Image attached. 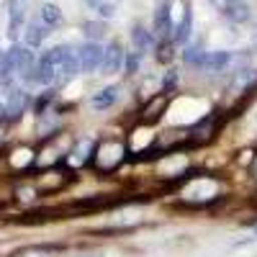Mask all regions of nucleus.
I'll list each match as a JSON object with an SVG mask.
<instances>
[{
  "label": "nucleus",
  "instance_id": "1",
  "mask_svg": "<svg viewBox=\"0 0 257 257\" xmlns=\"http://www.w3.org/2000/svg\"><path fill=\"white\" fill-rule=\"evenodd\" d=\"M49 62L54 64V72L57 77H75L80 70V62H77V52H72L70 47H54L47 52Z\"/></svg>",
  "mask_w": 257,
  "mask_h": 257
},
{
  "label": "nucleus",
  "instance_id": "2",
  "mask_svg": "<svg viewBox=\"0 0 257 257\" xmlns=\"http://www.w3.org/2000/svg\"><path fill=\"white\" fill-rule=\"evenodd\" d=\"M77 62H80L82 72H95L103 64V49L95 44V41H88V44H82L77 49Z\"/></svg>",
  "mask_w": 257,
  "mask_h": 257
},
{
  "label": "nucleus",
  "instance_id": "3",
  "mask_svg": "<svg viewBox=\"0 0 257 257\" xmlns=\"http://www.w3.org/2000/svg\"><path fill=\"white\" fill-rule=\"evenodd\" d=\"M8 57H11V62H13L16 72H21L24 77H29V80H31V75H34V67H36L34 52H29L26 47H13V49L8 52Z\"/></svg>",
  "mask_w": 257,
  "mask_h": 257
},
{
  "label": "nucleus",
  "instance_id": "4",
  "mask_svg": "<svg viewBox=\"0 0 257 257\" xmlns=\"http://www.w3.org/2000/svg\"><path fill=\"white\" fill-rule=\"evenodd\" d=\"M123 59H126V57H123V49H121V44L111 41V44L103 49V64H100V70H103L105 75H113V72H118V70H121Z\"/></svg>",
  "mask_w": 257,
  "mask_h": 257
},
{
  "label": "nucleus",
  "instance_id": "5",
  "mask_svg": "<svg viewBox=\"0 0 257 257\" xmlns=\"http://www.w3.org/2000/svg\"><path fill=\"white\" fill-rule=\"evenodd\" d=\"M54 77H57V72H54V64H52V62H49V57L44 54V57H41V59L36 62L31 80H34V82H39V85H49V82H54Z\"/></svg>",
  "mask_w": 257,
  "mask_h": 257
},
{
  "label": "nucleus",
  "instance_id": "6",
  "mask_svg": "<svg viewBox=\"0 0 257 257\" xmlns=\"http://www.w3.org/2000/svg\"><path fill=\"white\" fill-rule=\"evenodd\" d=\"M116 100H118V88H116V85H108V88L98 90V93L90 98V105H93L95 111H105V108H111Z\"/></svg>",
  "mask_w": 257,
  "mask_h": 257
},
{
  "label": "nucleus",
  "instance_id": "7",
  "mask_svg": "<svg viewBox=\"0 0 257 257\" xmlns=\"http://www.w3.org/2000/svg\"><path fill=\"white\" fill-rule=\"evenodd\" d=\"M170 31H173V18H170V6L167 3H160L157 13H155V34L167 39Z\"/></svg>",
  "mask_w": 257,
  "mask_h": 257
},
{
  "label": "nucleus",
  "instance_id": "8",
  "mask_svg": "<svg viewBox=\"0 0 257 257\" xmlns=\"http://www.w3.org/2000/svg\"><path fill=\"white\" fill-rule=\"evenodd\" d=\"M24 108H26V93L13 90V93L8 95V103H6V113H8L11 118H18L21 113H24Z\"/></svg>",
  "mask_w": 257,
  "mask_h": 257
},
{
  "label": "nucleus",
  "instance_id": "9",
  "mask_svg": "<svg viewBox=\"0 0 257 257\" xmlns=\"http://www.w3.org/2000/svg\"><path fill=\"white\" fill-rule=\"evenodd\" d=\"M229 62H231V54L229 52H211L203 59V67H208L211 72H221Z\"/></svg>",
  "mask_w": 257,
  "mask_h": 257
},
{
  "label": "nucleus",
  "instance_id": "10",
  "mask_svg": "<svg viewBox=\"0 0 257 257\" xmlns=\"http://www.w3.org/2000/svg\"><path fill=\"white\" fill-rule=\"evenodd\" d=\"M47 24H31L29 29H26V44L29 47H39L41 41L47 39Z\"/></svg>",
  "mask_w": 257,
  "mask_h": 257
},
{
  "label": "nucleus",
  "instance_id": "11",
  "mask_svg": "<svg viewBox=\"0 0 257 257\" xmlns=\"http://www.w3.org/2000/svg\"><path fill=\"white\" fill-rule=\"evenodd\" d=\"M190 26H193V13L185 11V13H183V21L175 26V34H173V39L178 41V44H185V41H188V36H190Z\"/></svg>",
  "mask_w": 257,
  "mask_h": 257
},
{
  "label": "nucleus",
  "instance_id": "12",
  "mask_svg": "<svg viewBox=\"0 0 257 257\" xmlns=\"http://www.w3.org/2000/svg\"><path fill=\"white\" fill-rule=\"evenodd\" d=\"M132 39H134V44L142 49V52H147V49H152V44H155V39H152V34H149L144 26H137L134 31H132Z\"/></svg>",
  "mask_w": 257,
  "mask_h": 257
},
{
  "label": "nucleus",
  "instance_id": "13",
  "mask_svg": "<svg viewBox=\"0 0 257 257\" xmlns=\"http://www.w3.org/2000/svg\"><path fill=\"white\" fill-rule=\"evenodd\" d=\"M231 21H237V24H242V21H247L249 18V13H247V6L244 3H237V0H231V3L226 6V11H224Z\"/></svg>",
  "mask_w": 257,
  "mask_h": 257
},
{
  "label": "nucleus",
  "instance_id": "14",
  "mask_svg": "<svg viewBox=\"0 0 257 257\" xmlns=\"http://www.w3.org/2000/svg\"><path fill=\"white\" fill-rule=\"evenodd\" d=\"M41 21H44L47 26H54V24H59V21H62V11L57 6H52V3L41 6Z\"/></svg>",
  "mask_w": 257,
  "mask_h": 257
},
{
  "label": "nucleus",
  "instance_id": "15",
  "mask_svg": "<svg viewBox=\"0 0 257 257\" xmlns=\"http://www.w3.org/2000/svg\"><path fill=\"white\" fill-rule=\"evenodd\" d=\"M54 252V247H24V249H18V252H13L11 257H49Z\"/></svg>",
  "mask_w": 257,
  "mask_h": 257
},
{
  "label": "nucleus",
  "instance_id": "16",
  "mask_svg": "<svg viewBox=\"0 0 257 257\" xmlns=\"http://www.w3.org/2000/svg\"><path fill=\"white\" fill-rule=\"evenodd\" d=\"M11 72H16V67H13V62H11V57H8V52H0V80H8L11 77Z\"/></svg>",
  "mask_w": 257,
  "mask_h": 257
},
{
  "label": "nucleus",
  "instance_id": "17",
  "mask_svg": "<svg viewBox=\"0 0 257 257\" xmlns=\"http://www.w3.org/2000/svg\"><path fill=\"white\" fill-rule=\"evenodd\" d=\"M183 57H185V62H190V64H203V59H206V54L201 52V47H188V49L183 52Z\"/></svg>",
  "mask_w": 257,
  "mask_h": 257
},
{
  "label": "nucleus",
  "instance_id": "18",
  "mask_svg": "<svg viewBox=\"0 0 257 257\" xmlns=\"http://www.w3.org/2000/svg\"><path fill=\"white\" fill-rule=\"evenodd\" d=\"M72 155H75V157H72L75 165H77V162H85V160H88V155H90V142H88V139H82Z\"/></svg>",
  "mask_w": 257,
  "mask_h": 257
},
{
  "label": "nucleus",
  "instance_id": "19",
  "mask_svg": "<svg viewBox=\"0 0 257 257\" xmlns=\"http://www.w3.org/2000/svg\"><path fill=\"white\" fill-rule=\"evenodd\" d=\"M103 31H105V26L100 24V21H88V24H85V34H88L90 39H100Z\"/></svg>",
  "mask_w": 257,
  "mask_h": 257
},
{
  "label": "nucleus",
  "instance_id": "20",
  "mask_svg": "<svg viewBox=\"0 0 257 257\" xmlns=\"http://www.w3.org/2000/svg\"><path fill=\"white\" fill-rule=\"evenodd\" d=\"M126 67H128V72H137V67H139V57H137V54H128V57H126Z\"/></svg>",
  "mask_w": 257,
  "mask_h": 257
},
{
  "label": "nucleus",
  "instance_id": "21",
  "mask_svg": "<svg viewBox=\"0 0 257 257\" xmlns=\"http://www.w3.org/2000/svg\"><path fill=\"white\" fill-rule=\"evenodd\" d=\"M98 11H100V16H103V18H105V16H108V18H111V16H113V11H116V8H113V6H111V3H103V6H100V8H98Z\"/></svg>",
  "mask_w": 257,
  "mask_h": 257
},
{
  "label": "nucleus",
  "instance_id": "22",
  "mask_svg": "<svg viewBox=\"0 0 257 257\" xmlns=\"http://www.w3.org/2000/svg\"><path fill=\"white\" fill-rule=\"evenodd\" d=\"M175 80H178L175 70H170V72H167V77H165V88H173V85H175Z\"/></svg>",
  "mask_w": 257,
  "mask_h": 257
},
{
  "label": "nucleus",
  "instance_id": "23",
  "mask_svg": "<svg viewBox=\"0 0 257 257\" xmlns=\"http://www.w3.org/2000/svg\"><path fill=\"white\" fill-rule=\"evenodd\" d=\"M88 3H90L93 8H100V6H103V3H100V0H88Z\"/></svg>",
  "mask_w": 257,
  "mask_h": 257
},
{
  "label": "nucleus",
  "instance_id": "24",
  "mask_svg": "<svg viewBox=\"0 0 257 257\" xmlns=\"http://www.w3.org/2000/svg\"><path fill=\"white\" fill-rule=\"evenodd\" d=\"M3 116H6V105H3V103H0V118H3Z\"/></svg>",
  "mask_w": 257,
  "mask_h": 257
},
{
  "label": "nucleus",
  "instance_id": "25",
  "mask_svg": "<svg viewBox=\"0 0 257 257\" xmlns=\"http://www.w3.org/2000/svg\"><path fill=\"white\" fill-rule=\"evenodd\" d=\"M254 237H257V229H254Z\"/></svg>",
  "mask_w": 257,
  "mask_h": 257
}]
</instances>
